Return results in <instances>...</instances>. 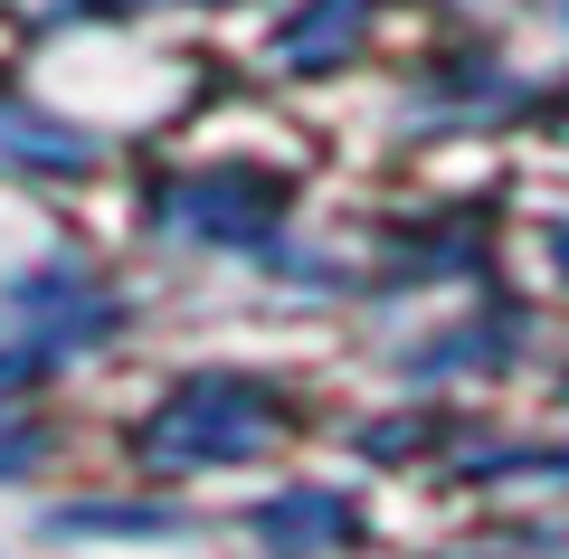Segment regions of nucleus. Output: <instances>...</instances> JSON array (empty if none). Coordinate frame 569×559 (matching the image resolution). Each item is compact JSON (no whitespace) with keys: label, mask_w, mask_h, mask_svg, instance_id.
<instances>
[{"label":"nucleus","mask_w":569,"mask_h":559,"mask_svg":"<svg viewBox=\"0 0 569 559\" xmlns=\"http://www.w3.org/2000/svg\"><path fill=\"white\" fill-rule=\"evenodd\" d=\"M276 427H284V408H276L266 380H247V370H200V380H181L152 408L142 456L162 465V475H181V465H247Z\"/></svg>","instance_id":"nucleus-1"},{"label":"nucleus","mask_w":569,"mask_h":559,"mask_svg":"<svg viewBox=\"0 0 569 559\" xmlns=\"http://www.w3.org/2000/svg\"><path fill=\"white\" fill-rule=\"evenodd\" d=\"M104 332H114V295L86 266H39V276L10 285V303H0V389L48 380L67 351H86Z\"/></svg>","instance_id":"nucleus-2"},{"label":"nucleus","mask_w":569,"mask_h":559,"mask_svg":"<svg viewBox=\"0 0 569 559\" xmlns=\"http://www.w3.org/2000/svg\"><path fill=\"white\" fill-rule=\"evenodd\" d=\"M171 228H190V238H219V247H257L276 238V209H284V180L247 171V161H228V171H200L171 190Z\"/></svg>","instance_id":"nucleus-3"},{"label":"nucleus","mask_w":569,"mask_h":559,"mask_svg":"<svg viewBox=\"0 0 569 559\" xmlns=\"http://www.w3.org/2000/svg\"><path fill=\"white\" fill-rule=\"evenodd\" d=\"M257 531L276 550H332V540H351V502L342 493H276L257 512Z\"/></svg>","instance_id":"nucleus-4"},{"label":"nucleus","mask_w":569,"mask_h":559,"mask_svg":"<svg viewBox=\"0 0 569 559\" xmlns=\"http://www.w3.org/2000/svg\"><path fill=\"white\" fill-rule=\"evenodd\" d=\"M361 20H370V0H313L305 20L284 29V48H276V58H284V67H305V77H313V67L351 58V39H361Z\"/></svg>","instance_id":"nucleus-5"},{"label":"nucleus","mask_w":569,"mask_h":559,"mask_svg":"<svg viewBox=\"0 0 569 559\" xmlns=\"http://www.w3.org/2000/svg\"><path fill=\"white\" fill-rule=\"evenodd\" d=\"M67 531H171V512H142V502H114V512H104V502H77Z\"/></svg>","instance_id":"nucleus-6"},{"label":"nucleus","mask_w":569,"mask_h":559,"mask_svg":"<svg viewBox=\"0 0 569 559\" xmlns=\"http://www.w3.org/2000/svg\"><path fill=\"white\" fill-rule=\"evenodd\" d=\"M39 465V437H20V427H0V475H29Z\"/></svg>","instance_id":"nucleus-7"},{"label":"nucleus","mask_w":569,"mask_h":559,"mask_svg":"<svg viewBox=\"0 0 569 559\" xmlns=\"http://www.w3.org/2000/svg\"><path fill=\"white\" fill-rule=\"evenodd\" d=\"M550 257H560V266H569V228H560V238H550Z\"/></svg>","instance_id":"nucleus-8"}]
</instances>
